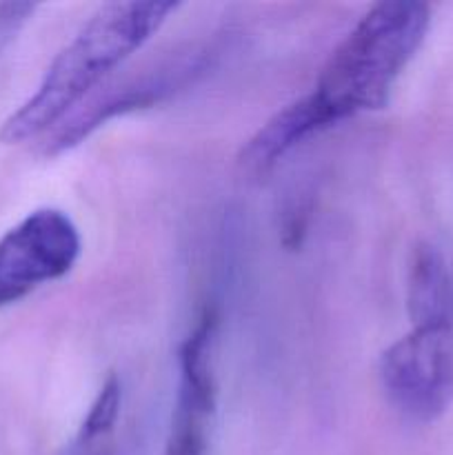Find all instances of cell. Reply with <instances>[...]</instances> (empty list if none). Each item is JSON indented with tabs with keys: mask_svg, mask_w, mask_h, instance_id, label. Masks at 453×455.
<instances>
[{
	"mask_svg": "<svg viewBox=\"0 0 453 455\" xmlns=\"http://www.w3.org/2000/svg\"><path fill=\"white\" fill-rule=\"evenodd\" d=\"M178 7V3L155 0L102 4L53 58L36 92L4 120L0 140L18 145L47 138L111 71L158 34Z\"/></svg>",
	"mask_w": 453,
	"mask_h": 455,
	"instance_id": "obj_1",
	"label": "cell"
},
{
	"mask_svg": "<svg viewBox=\"0 0 453 455\" xmlns=\"http://www.w3.org/2000/svg\"><path fill=\"white\" fill-rule=\"evenodd\" d=\"M429 25L426 3L385 0L351 27L309 92L331 127L389 102L395 83L425 43Z\"/></svg>",
	"mask_w": 453,
	"mask_h": 455,
	"instance_id": "obj_2",
	"label": "cell"
},
{
	"mask_svg": "<svg viewBox=\"0 0 453 455\" xmlns=\"http://www.w3.org/2000/svg\"><path fill=\"white\" fill-rule=\"evenodd\" d=\"M382 391L402 416L433 422L453 407V320L413 324L380 355Z\"/></svg>",
	"mask_w": 453,
	"mask_h": 455,
	"instance_id": "obj_3",
	"label": "cell"
},
{
	"mask_svg": "<svg viewBox=\"0 0 453 455\" xmlns=\"http://www.w3.org/2000/svg\"><path fill=\"white\" fill-rule=\"evenodd\" d=\"M80 251L78 227L60 209L43 207L22 218L0 238V309L65 278Z\"/></svg>",
	"mask_w": 453,
	"mask_h": 455,
	"instance_id": "obj_4",
	"label": "cell"
},
{
	"mask_svg": "<svg viewBox=\"0 0 453 455\" xmlns=\"http://www.w3.org/2000/svg\"><path fill=\"white\" fill-rule=\"evenodd\" d=\"M203 53L204 52H189L187 56L178 58L176 62L171 60L169 65L158 67L151 74L140 76V78L131 80L127 84H120V89H109L105 96L91 98L87 107L76 109L60 127L53 129L44 138V154H62V151L87 140L107 120L127 114L131 109H140V107L151 105V102L163 98L171 89L180 87L187 78L198 74L204 67Z\"/></svg>",
	"mask_w": 453,
	"mask_h": 455,
	"instance_id": "obj_5",
	"label": "cell"
},
{
	"mask_svg": "<svg viewBox=\"0 0 453 455\" xmlns=\"http://www.w3.org/2000/svg\"><path fill=\"white\" fill-rule=\"evenodd\" d=\"M327 116L318 107L311 93L289 102L275 111L240 151L238 160L247 172L265 173L274 169L289 151L296 149L315 133L329 129Z\"/></svg>",
	"mask_w": 453,
	"mask_h": 455,
	"instance_id": "obj_6",
	"label": "cell"
},
{
	"mask_svg": "<svg viewBox=\"0 0 453 455\" xmlns=\"http://www.w3.org/2000/svg\"><path fill=\"white\" fill-rule=\"evenodd\" d=\"M218 320L220 318L216 309L207 307L178 351L180 382H178L176 407L191 409L204 416H213L216 411L218 385L213 373V342H216Z\"/></svg>",
	"mask_w": 453,
	"mask_h": 455,
	"instance_id": "obj_7",
	"label": "cell"
},
{
	"mask_svg": "<svg viewBox=\"0 0 453 455\" xmlns=\"http://www.w3.org/2000/svg\"><path fill=\"white\" fill-rule=\"evenodd\" d=\"M407 309L413 324L453 320V280L433 244L420 243L409 258Z\"/></svg>",
	"mask_w": 453,
	"mask_h": 455,
	"instance_id": "obj_8",
	"label": "cell"
},
{
	"mask_svg": "<svg viewBox=\"0 0 453 455\" xmlns=\"http://www.w3.org/2000/svg\"><path fill=\"white\" fill-rule=\"evenodd\" d=\"M120 407H123V385H120L118 376L111 373L102 387L98 389L96 398L89 404L87 413L83 418V425L78 429V438L76 444L80 449H87L102 440L105 435L111 434L120 416Z\"/></svg>",
	"mask_w": 453,
	"mask_h": 455,
	"instance_id": "obj_9",
	"label": "cell"
},
{
	"mask_svg": "<svg viewBox=\"0 0 453 455\" xmlns=\"http://www.w3.org/2000/svg\"><path fill=\"white\" fill-rule=\"evenodd\" d=\"M211 416L176 407L163 455H204L207 451V420Z\"/></svg>",
	"mask_w": 453,
	"mask_h": 455,
	"instance_id": "obj_10",
	"label": "cell"
},
{
	"mask_svg": "<svg viewBox=\"0 0 453 455\" xmlns=\"http://www.w3.org/2000/svg\"><path fill=\"white\" fill-rule=\"evenodd\" d=\"M36 9L31 3H0V52L16 38Z\"/></svg>",
	"mask_w": 453,
	"mask_h": 455,
	"instance_id": "obj_11",
	"label": "cell"
}]
</instances>
